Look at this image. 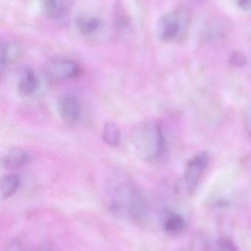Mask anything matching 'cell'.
<instances>
[{
    "instance_id": "3",
    "label": "cell",
    "mask_w": 251,
    "mask_h": 251,
    "mask_svg": "<svg viewBox=\"0 0 251 251\" xmlns=\"http://www.w3.org/2000/svg\"><path fill=\"white\" fill-rule=\"evenodd\" d=\"M190 22L188 7H178L164 15L158 24V35L163 41L180 40L187 32Z\"/></svg>"
},
{
    "instance_id": "21",
    "label": "cell",
    "mask_w": 251,
    "mask_h": 251,
    "mask_svg": "<svg viewBox=\"0 0 251 251\" xmlns=\"http://www.w3.org/2000/svg\"><path fill=\"white\" fill-rule=\"evenodd\" d=\"M250 135L251 136V125H250Z\"/></svg>"
},
{
    "instance_id": "7",
    "label": "cell",
    "mask_w": 251,
    "mask_h": 251,
    "mask_svg": "<svg viewBox=\"0 0 251 251\" xmlns=\"http://www.w3.org/2000/svg\"><path fill=\"white\" fill-rule=\"evenodd\" d=\"M43 10L52 20L65 25L69 19V7L64 0H41Z\"/></svg>"
},
{
    "instance_id": "14",
    "label": "cell",
    "mask_w": 251,
    "mask_h": 251,
    "mask_svg": "<svg viewBox=\"0 0 251 251\" xmlns=\"http://www.w3.org/2000/svg\"><path fill=\"white\" fill-rule=\"evenodd\" d=\"M102 137L103 141L112 146L117 147L121 142V132L117 126L113 123H106L103 126Z\"/></svg>"
},
{
    "instance_id": "15",
    "label": "cell",
    "mask_w": 251,
    "mask_h": 251,
    "mask_svg": "<svg viewBox=\"0 0 251 251\" xmlns=\"http://www.w3.org/2000/svg\"><path fill=\"white\" fill-rule=\"evenodd\" d=\"M216 251H238L234 242L230 239L222 238L218 241Z\"/></svg>"
},
{
    "instance_id": "12",
    "label": "cell",
    "mask_w": 251,
    "mask_h": 251,
    "mask_svg": "<svg viewBox=\"0 0 251 251\" xmlns=\"http://www.w3.org/2000/svg\"><path fill=\"white\" fill-rule=\"evenodd\" d=\"M77 28L78 30L85 35H91L95 34L101 26V22L97 17L81 15L76 19Z\"/></svg>"
},
{
    "instance_id": "17",
    "label": "cell",
    "mask_w": 251,
    "mask_h": 251,
    "mask_svg": "<svg viewBox=\"0 0 251 251\" xmlns=\"http://www.w3.org/2000/svg\"><path fill=\"white\" fill-rule=\"evenodd\" d=\"M7 251H24L22 242L19 240H14L10 242Z\"/></svg>"
},
{
    "instance_id": "9",
    "label": "cell",
    "mask_w": 251,
    "mask_h": 251,
    "mask_svg": "<svg viewBox=\"0 0 251 251\" xmlns=\"http://www.w3.org/2000/svg\"><path fill=\"white\" fill-rule=\"evenodd\" d=\"M17 89L20 95L30 97L38 89V79L35 72L29 68H25L21 71L18 79Z\"/></svg>"
},
{
    "instance_id": "8",
    "label": "cell",
    "mask_w": 251,
    "mask_h": 251,
    "mask_svg": "<svg viewBox=\"0 0 251 251\" xmlns=\"http://www.w3.org/2000/svg\"><path fill=\"white\" fill-rule=\"evenodd\" d=\"M162 228L168 235L177 237L185 232L187 222L182 215L175 212H165L162 218Z\"/></svg>"
},
{
    "instance_id": "6",
    "label": "cell",
    "mask_w": 251,
    "mask_h": 251,
    "mask_svg": "<svg viewBox=\"0 0 251 251\" xmlns=\"http://www.w3.org/2000/svg\"><path fill=\"white\" fill-rule=\"evenodd\" d=\"M59 115L63 122L75 124L81 116V104L78 97L72 94H66L60 97L57 103Z\"/></svg>"
},
{
    "instance_id": "11",
    "label": "cell",
    "mask_w": 251,
    "mask_h": 251,
    "mask_svg": "<svg viewBox=\"0 0 251 251\" xmlns=\"http://www.w3.org/2000/svg\"><path fill=\"white\" fill-rule=\"evenodd\" d=\"M30 159L29 153L19 147L8 149L2 157V165L7 169H17L25 166Z\"/></svg>"
},
{
    "instance_id": "18",
    "label": "cell",
    "mask_w": 251,
    "mask_h": 251,
    "mask_svg": "<svg viewBox=\"0 0 251 251\" xmlns=\"http://www.w3.org/2000/svg\"><path fill=\"white\" fill-rule=\"evenodd\" d=\"M239 6L243 10H248L251 7V0H237Z\"/></svg>"
},
{
    "instance_id": "4",
    "label": "cell",
    "mask_w": 251,
    "mask_h": 251,
    "mask_svg": "<svg viewBox=\"0 0 251 251\" xmlns=\"http://www.w3.org/2000/svg\"><path fill=\"white\" fill-rule=\"evenodd\" d=\"M44 73L49 79L65 81L79 77L82 74L81 67L75 62L67 59L56 58L44 65Z\"/></svg>"
},
{
    "instance_id": "5",
    "label": "cell",
    "mask_w": 251,
    "mask_h": 251,
    "mask_svg": "<svg viewBox=\"0 0 251 251\" xmlns=\"http://www.w3.org/2000/svg\"><path fill=\"white\" fill-rule=\"evenodd\" d=\"M209 163V153L206 151L196 153L187 162L184 174V181L190 191H193L197 187Z\"/></svg>"
},
{
    "instance_id": "19",
    "label": "cell",
    "mask_w": 251,
    "mask_h": 251,
    "mask_svg": "<svg viewBox=\"0 0 251 251\" xmlns=\"http://www.w3.org/2000/svg\"><path fill=\"white\" fill-rule=\"evenodd\" d=\"M38 251H52L51 248L50 246H47V245H44V246H41L39 250Z\"/></svg>"
},
{
    "instance_id": "10",
    "label": "cell",
    "mask_w": 251,
    "mask_h": 251,
    "mask_svg": "<svg viewBox=\"0 0 251 251\" xmlns=\"http://www.w3.org/2000/svg\"><path fill=\"white\" fill-rule=\"evenodd\" d=\"M22 55V48L18 43L13 41L1 42L0 52V68L1 74L4 68L19 61Z\"/></svg>"
},
{
    "instance_id": "1",
    "label": "cell",
    "mask_w": 251,
    "mask_h": 251,
    "mask_svg": "<svg viewBox=\"0 0 251 251\" xmlns=\"http://www.w3.org/2000/svg\"><path fill=\"white\" fill-rule=\"evenodd\" d=\"M106 197L112 213L137 225L145 224L149 208L145 197L122 173H116L107 183Z\"/></svg>"
},
{
    "instance_id": "2",
    "label": "cell",
    "mask_w": 251,
    "mask_h": 251,
    "mask_svg": "<svg viewBox=\"0 0 251 251\" xmlns=\"http://www.w3.org/2000/svg\"><path fill=\"white\" fill-rule=\"evenodd\" d=\"M131 141L137 156L149 162L159 159L166 149L162 127L154 122H144L136 126Z\"/></svg>"
},
{
    "instance_id": "16",
    "label": "cell",
    "mask_w": 251,
    "mask_h": 251,
    "mask_svg": "<svg viewBox=\"0 0 251 251\" xmlns=\"http://www.w3.org/2000/svg\"><path fill=\"white\" fill-rule=\"evenodd\" d=\"M230 63L234 66H243L246 63V56L240 52H234L230 57Z\"/></svg>"
},
{
    "instance_id": "20",
    "label": "cell",
    "mask_w": 251,
    "mask_h": 251,
    "mask_svg": "<svg viewBox=\"0 0 251 251\" xmlns=\"http://www.w3.org/2000/svg\"><path fill=\"white\" fill-rule=\"evenodd\" d=\"M190 1H191L193 4H200V3L203 2V0H190Z\"/></svg>"
},
{
    "instance_id": "13",
    "label": "cell",
    "mask_w": 251,
    "mask_h": 251,
    "mask_svg": "<svg viewBox=\"0 0 251 251\" xmlns=\"http://www.w3.org/2000/svg\"><path fill=\"white\" fill-rule=\"evenodd\" d=\"M21 185V178L17 174H10L4 176L1 180V194L3 199L13 196Z\"/></svg>"
}]
</instances>
